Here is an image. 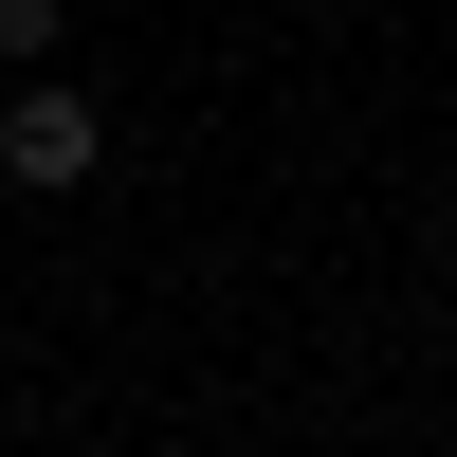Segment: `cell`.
Listing matches in <instances>:
<instances>
[{"label": "cell", "instance_id": "6da1fadb", "mask_svg": "<svg viewBox=\"0 0 457 457\" xmlns=\"http://www.w3.org/2000/svg\"><path fill=\"white\" fill-rule=\"evenodd\" d=\"M0 183H92V92H19L0 110Z\"/></svg>", "mask_w": 457, "mask_h": 457}, {"label": "cell", "instance_id": "7a4b0ae2", "mask_svg": "<svg viewBox=\"0 0 457 457\" xmlns=\"http://www.w3.org/2000/svg\"><path fill=\"white\" fill-rule=\"evenodd\" d=\"M0 55H55V0H0Z\"/></svg>", "mask_w": 457, "mask_h": 457}]
</instances>
